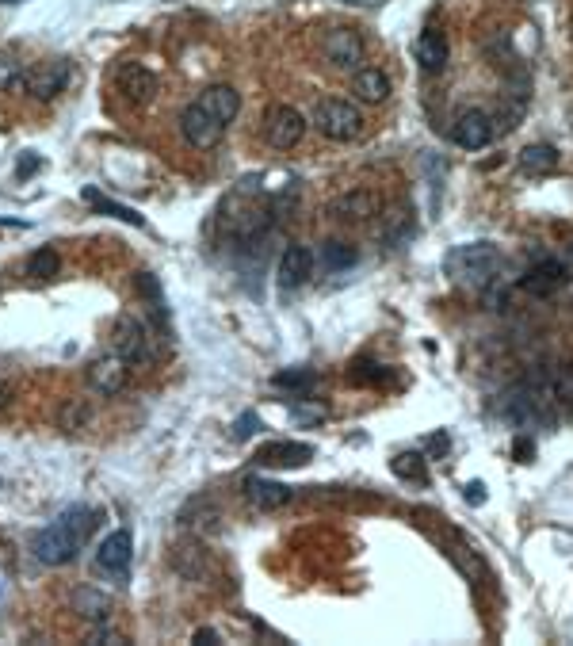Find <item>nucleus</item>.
Segmentation results:
<instances>
[{
  "mask_svg": "<svg viewBox=\"0 0 573 646\" xmlns=\"http://www.w3.org/2000/svg\"><path fill=\"white\" fill-rule=\"evenodd\" d=\"M241 111V96L234 85H211L199 92V100H191L180 115V134L195 150H214L222 142L226 127Z\"/></svg>",
  "mask_w": 573,
  "mask_h": 646,
  "instance_id": "1",
  "label": "nucleus"
},
{
  "mask_svg": "<svg viewBox=\"0 0 573 646\" xmlns=\"http://www.w3.org/2000/svg\"><path fill=\"white\" fill-rule=\"evenodd\" d=\"M96 520H100V513L88 509V505L65 509L50 528H43V532L35 536V559L46 562V566H65V562H73L81 555V547L88 543V536H92Z\"/></svg>",
  "mask_w": 573,
  "mask_h": 646,
  "instance_id": "2",
  "label": "nucleus"
},
{
  "mask_svg": "<svg viewBox=\"0 0 573 646\" xmlns=\"http://www.w3.org/2000/svg\"><path fill=\"white\" fill-rule=\"evenodd\" d=\"M497 268H501V253H497L493 241L459 245V249L447 257V272H451L459 283H470V287H486Z\"/></svg>",
  "mask_w": 573,
  "mask_h": 646,
  "instance_id": "3",
  "label": "nucleus"
},
{
  "mask_svg": "<svg viewBox=\"0 0 573 646\" xmlns=\"http://www.w3.org/2000/svg\"><path fill=\"white\" fill-rule=\"evenodd\" d=\"M314 127L325 134V138H333V142H352V138H360L363 134V115L356 104H348V100H318V108H314Z\"/></svg>",
  "mask_w": 573,
  "mask_h": 646,
  "instance_id": "4",
  "label": "nucleus"
},
{
  "mask_svg": "<svg viewBox=\"0 0 573 646\" xmlns=\"http://www.w3.org/2000/svg\"><path fill=\"white\" fill-rule=\"evenodd\" d=\"M111 352H119L127 364H149V360H153L146 325L138 322L134 314H123V318L115 322V329H111Z\"/></svg>",
  "mask_w": 573,
  "mask_h": 646,
  "instance_id": "5",
  "label": "nucleus"
},
{
  "mask_svg": "<svg viewBox=\"0 0 573 646\" xmlns=\"http://www.w3.org/2000/svg\"><path fill=\"white\" fill-rule=\"evenodd\" d=\"M570 283V264L558 257H543L531 264V272L524 276V291L535 295V299H551L562 287Z\"/></svg>",
  "mask_w": 573,
  "mask_h": 646,
  "instance_id": "6",
  "label": "nucleus"
},
{
  "mask_svg": "<svg viewBox=\"0 0 573 646\" xmlns=\"http://www.w3.org/2000/svg\"><path fill=\"white\" fill-rule=\"evenodd\" d=\"M302 134H306V119H302L295 108L279 104V108L268 111L264 138H268V146H272V150H295L298 142H302Z\"/></svg>",
  "mask_w": 573,
  "mask_h": 646,
  "instance_id": "7",
  "label": "nucleus"
},
{
  "mask_svg": "<svg viewBox=\"0 0 573 646\" xmlns=\"http://www.w3.org/2000/svg\"><path fill=\"white\" fill-rule=\"evenodd\" d=\"M130 555H134V539H130L127 528H115V532L104 536V543L96 547V566L104 570L107 578L123 582L130 570Z\"/></svg>",
  "mask_w": 573,
  "mask_h": 646,
  "instance_id": "8",
  "label": "nucleus"
},
{
  "mask_svg": "<svg viewBox=\"0 0 573 646\" xmlns=\"http://www.w3.org/2000/svg\"><path fill=\"white\" fill-rule=\"evenodd\" d=\"M20 85L27 88V96H35V100H54V96L65 92V85H69V62H65V58L43 62L39 69L23 73Z\"/></svg>",
  "mask_w": 573,
  "mask_h": 646,
  "instance_id": "9",
  "label": "nucleus"
},
{
  "mask_svg": "<svg viewBox=\"0 0 573 646\" xmlns=\"http://www.w3.org/2000/svg\"><path fill=\"white\" fill-rule=\"evenodd\" d=\"M127 360L119 356V352H104V356H96L92 364H88V387L96 390V394H119V390L127 387Z\"/></svg>",
  "mask_w": 573,
  "mask_h": 646,
  "instance_id": "10",
  "label": "nucleus"
},
{
  "mask_svg": "<svg viewBox=\"0 0 573 646\" xmlns=\"http://www.w3.org/2000/svg\"><path fill=\"white\" fill-rule=\"evenodd\" d=\"M451 138H455L459 150H486L489 142H493V119L478 108L463 111L455 119V127H451Z\"/></svg>",
  "mask_w": 573,
  "mask_h": 646,
  "instance_id": "11",
  "label": "nucleus"
},
{
  "mask_svg": "<svg viewBox=\"0 0 573 646\" xmlns=\"http://www.w3.org/2000/svg\"><path fill=\"white\" fill-rule=\"evenodd\" d=\"M325 58L337 65V69H356L363 62V43L356 31L348 27H337L325 35Z\"/></svg>",
  "mask_w": 573,
  "mask_h": 646,
  "instance_id": "12",
  "label": "nucleus"
},
{
  "mask_svg": "<svg viewBox=\"0 0 573 646\" xmlns=\"http://www.w3.org/2000/svg\"><path fill=\"white\" fill-rule=\"evenodd\" d=\"M310 459H314V448L310 444H295V440H276V444H264L256 452L260 467H306Z\"/></svg>",
  "mask_w": 573,
  "mask_h": 646,
  "instance_id": "13",
  "label": "nucleus"
},
{
  "mask_svg": "<svg viewBox=\"0 0 573 646\" xmlns=\"http://www.w3.org/2000/svg\"><path fill=\"white\" fill-rule=\"evenodd\" d=\"M314 276V253L306 245H291L283 257H279V283L283 287H302V283Z\"/></svg>",
  "mask_w": 573,
  "mask_h": 646,
  "instance_id": "14",
  "label": "nucleus"
},
{
  "mask_svg": "<svg viewBox=\"0 0 573 646\" xmlns=\"http://www.w3.org/2000/svg\"><path fill=\"white\" fill-rule=\"evenodd\" d=\"M119 92L127 96L130 104H149L157 92V77L149 73L146 65H123L119 69Z\"/></svg>",
  "mask_w": 573,
  "mask_h": 646,
  "instance_id": "15",
  "label": "nucleus"
},
{
  "mask_svg": "<svg viewBox=\"0 0 573 646\" xmlns=\"http://www.w3.org/2000/svg\"><path fill=\"white\" fill-rule=\"evenodd\" d=\"M413 54H417V62L425 73H444L447 69V39L444 31H436V27H425L421 31V39L413 46Z\"/></svg>",
  "mask_w": 573,
  "mask_h": 646,
  "instance_id": "16",
  "label": "nucleus"
},
{
  "mask_svg": "<svg viewBox=\"0 0 573 646\" xmlns=\"http://www.w3.org/2000/svg\"><path fill=\"white\" fill-rule=\"evenodd\" d=\"M245 490H249V501H253L260 513L283 509V505L291 501V490H287V486H279V482H268V478H249V482H245Z\"/></svg>",
  "mask_w": 573,
  "mask_h": 646,
  "instance_id": "17",
  "label": "nucleus"
},
{
  "mask_svg": "<svg viewBox=\"0 0 573 646\" xmlns=\"http://www.w3.org/2000/svg\"><path fill=\"white\" fill-rule=\"evenodd\" d=\"M356 96H360L363 104H382V100H390V77L382 73V69H360L356 73Z\"/></svg>",
  "mask_w": 573,
  "mask_h": 646,
  "instance_id": "18",
  "label": "nucleus"
},
{
  "mask_svg": "<svg viewBox=\"0 0 573 646\" xmlns=\"http://www.w3.org/2000/svg\"><path fill=\"white\" fill-rule=\"evenodd\" d=\"M520 169L531 176H547L558 169V150L547 146V142H535V146H524L520 150Z\"/></svg>",
  "mask_w": 573,
  "mask_h": 646,
  "instance_id": "19",
  "label": "nucleus"
},
{
  "mask_svg": "<svg viewBox=\"0 0 573 646\" xmlns=\"http://www.w3.org/2000/svg\"><path fill=\"white\" fill-rule=\"evenodd\" d=\"M318 260L325 264V268H329V272H348V268H352V264L360 260V253H356V249H352L348 241H325V245H321V257Z\"/></svg>",
  "mask_w": 573,
  "mask_h": 646,
  "instance_id": "20",
  "label": "nucleus"
},
{
  "mask_svg": "<svg viewBox=\"0 0 573 646\" xmlns=\"http://www.w3.org/2000/svg\"><path fill=\"white\" fill-rule=\"evenodd\" d=\"M318 383V375L310 367H287V371H276L272 375V387L287 390V394H306V390Z\"/></svg>",
  "mask_w": 573,
  "mask_h": 646,
  "instance_id": "21",
  "label": "nucleus"
},
{
  "mask_svg": "<svg viewBox=\"0 0 573 646\" xmlns=\"http://www.w3.org/2000/svg\"><path fill=\"white\" fill-rule=\"evenodd\" d=\"M85 199L100 211V215H111L119 218V222H130V226H146V218L138 215V211H130V207H123V203H115V199H107V195H100L96 188H88Z\"/></svg>",
  "mask_w": 573,
  "mask_h": 646,
  "instance_id": "22",
  "label": "nucleus"
},
{
  "mask_svg": "<svg viewBox=\"0 0 573 646\" xmlns=\"http://www.w3.org/2000/svg\"><path fill=\"white\" fill-rule=\"evenodd\" d=\"M333 215H337V218L375 215V199H371L367 192H356V195H348V199H337V203H333Z\"/></svg>",
  "mask_w": 573,
  "mask_h": 646,
  "instance_id": "23",
  "label": "nucleus"
},
{
  "mask_svg": "<svg viewBox=\"0 0 573 646\" xmlns=\"http://www.w3.org/2000/svg\"><path fill=\"white\" fill-rule=\"evenodd\" d=\"M58 268H62V260L54 249H39V253H31L27 257V276H35V280H50V276H58Z\"/></svg>",
  "mask_w": 573,
  "mask_h": 646,
  "instance_id": "24",
  "label": "nucleus"
},
{
  "mask_svg": "<svg viewBox=\"0 0 573 646\" xmlns=\"http://www.w3.org/2000/svg\"><path fill=\"white\" fill-rule=\"evenodd\" d=\"M394 474L413 478V482H425V463H421V455H417V452L398 455V459H394Z\"/></svg>",
  "mask_w": 573,
  "mask_h": 646,
  "instance_id": "25",
  "label": "nucleus"
},
{
  "mask_svg": "<svg viewBox=\"0 0 573 646\" xmlns=\"http://www.w3.org/2000/svg\"><path fill=\"white\" fill-rule=\"evenodd\" d=\"M20 81H23L20 62H16L12 54H4V50H0V88H12V85H20Z\"/></svg>",
  "mask_w": 573,
  "mask_h": 646,
  "instance_id": "26",
  "label": "nucleus"
},
{
  "mask_svg": "<svg viewBox=\"0 0 573 646\" xmlns=\"http://www.w3.org/2000/svg\"><path fill=\"white\" fill-rule=\"evenodd\" d=\"M554 398H558L562 406H573V364H566L558 371V379H554Z\"/></svg>",
  "mask_w": 573,
  "mask_h": 646,
  "instance_id": "27",
  "label": "nucleus"
},
{
  "mask_svg": "<svg viewBox=\"0 0 573 646\" xmlns=\"http://www.w3.org/2000/svg\"><path fill=\"white\" fill-rule=\"evenodd\" d=\"M352 379H356V383H382V379H386V371H382V364L360 360V364H356V371H352Z\"/></svg>",
  "mask_w": 573,
  "mask_h": 646,
  "instance_id": "28",
  "label": "nucleus"
},
{
  "mask_svg": "<svg viewBox=\"0 0 573 646\" xmlns=\"http://www.w3.org/2000/svg\"><path fill=\"white\" fill-rule=\"evenodd\" d=\"M256 429H260V417H256V413H241L234 425V440H249Z\"/></svg>",
  "mask_w": 573,
  "mask_h": 646,
  "instance_id": "29",
  "label": "nucleus"
},
{
  "mask_svg": "<svg viewBox=\"0 0 573 646\" xmlns=\"http://www.w3.org/2000/svg\"><path fill=\"white\" fill-rule=\"evenodd\" d=\"M512 455H516V463H531V455H535V440H531V436H516Z\"/></svg>",
  "mask_w": 573,
  "mask_h": 646,
  "instance_id": "30",
  "label": "nucleus"
},
{
  "mask_svg": "<svg viewBox=\"0 0 573 646\" xmlns=\"http://www.w3.org/2000/svg\"><path fill=\"white\" fill-rule=\"evenodd\" d=\"M85 417H88L85 406H65V410H62V425H65L69 432H73L77 425H81V421H85Z\"/></svg>",
  "mask_w": 573,
  "mask_h": 646,
  "instance_id": "31",
  "label": "nucleus"
},
{
  "mask_svg": "<svg viewBox=\"0 0 573 646\" xmlns=\"http://www.w3.org/2000/svg\"><path fill=\"white\" fill-rule=\"evenodd\" d=\"M195 643H199V646H214V643H218V631H211V627L195 631Z\"/></svg>",
  "mask_w": 573,
  "mask_h": 646,
  "instance_id": "32",
  "label": "nucleus"
},
{
  "mask_svg": "<svg viewBox=\"0 0 573 646\" xmlns=\"http://www.w3.org/2000/svg\"><path fill=\"white\" fill-rule=\"evenodd\" d=\"M35 165H39V161H35V157H23V165H20V176H27V173H31V169H35Z\"/></svg>",
  "mask_w": 573,
  "mask_h": 646,
  "instance_id": "33",
  "label": "nucleus"
},
{
  "mask_svg": "<svg viewBox=\"0 0 573 646\" xmlns=\"http://www.w3.org/2000/svg\"><path fill=\"white\" fill-rule=\"evenodd\" d=\"M4 402H8V387H4V383H0V406H4Z\"/></svg>",
  "mask_w": 573,
  "mask_h": 646,
  "instance_id": "34",
  "label": "nucleus"
},
{
  "mask_svg": "<svg viewBox=\"0 0 573 646\" xmlns=\"http://www.w3.org/2000/svg\"><path fill=\"white\" fill-rule=\"evenodd\" d=\"M0 4H12V0H0Z\"/></svg>",
  "mask_w": 573,
  "mask_h": 646,
  "instance_id": "35",
  "label": "nucleus"
},
{
  "mask_svg": "<svg viewBox=\"0 0 573 646\" xmlns=\"http://www.w3.org/2000/svg\"><path fill=\"white\" fill-rule=\"evenodd\" d=\"M570 253H573V249H570Z\"/></svg>",
  "mask_w": 573,
  "mask_h": 646,
  "instance_id": "36",
  "label": "nucleus"
}]
</instances>
